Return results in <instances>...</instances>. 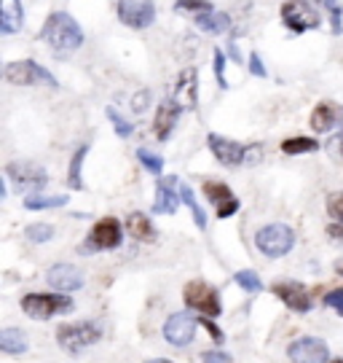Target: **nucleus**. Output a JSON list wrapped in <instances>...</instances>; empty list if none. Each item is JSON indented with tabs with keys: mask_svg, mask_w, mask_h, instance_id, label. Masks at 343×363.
Masks as SVG:
<instances>
[{
	"mask_svg": "<svg viewBox=\"0 0 343 363\" xmlns=\"http://www.w3.org/2000/svg\"><path fill=\"white\" fill-rule=\"evenodd\" d=\"M40 40H46L54 54H70L81 49V43H83V30L78 25L76 19L70 16V13L64 11H57L51 13L49 19H46V25L40 27Z\"/></svg>",
	"mask_w": 343,
	"mask_h": 363,
	"instance_id": "nucleus-1",
	"label": "nucleus"
},
{
	"mask_svg": "<svg viewBox=\"0 0 343 363\" xmlns=\"http://www.w3.org/2000/svg\"><path fill=\"white\" fill-rule=\"evenodd\" d=\"M102 339V323L100 320H81V323H64L57 328V342L67 352H83L86 347L97 345Z\"/></svg>",
	"mask_w": 343,
	"mask_h": 363,
	"instance_id": "nucleus-2",
	"label": "nucleus"
},
{
	"mask_svg": "<svg viewBox=\"0 0 343 363\" xmlns=\"http://www.w3.org/2000/svg\"><path fill=\"white\" fill-rule=\"evenodd\" d=\"M255 247L268 259H281L295 247V232L287 223H268L255 232Z\"/></svg>",
	"mask_w": 343,
	"mask_h": 363,
	"instance_id": "nucleus-3",
	"label": "nucleus"
},
{
	"mask_svg": "<svg viewBox=\"0 0 343 363\" xmlns=\"http://www.w3.org/2000/svg\"><path fill=\"white\" fill-rule=\"evenodd\" d=\"M76 307L67 294H27L22 296V310L33 320H49L54 315H64Z\"/></svg>",
	"mask_w": 343,
	"mask_h": 363,
	"instance_id": "nucleus-4",
	"label": "nucleus"
},
{
	"mask_svg": "<svg viewBox=\"0 0 343 363\" xmlns=\"http://www.w3.org/2000/svg\"><path fill=\"white\" fill-rule=\"evenodd\" d=\"M124 242V229L118 218H102L94 223L86 242L81 245V253H97V250H113Z\"/></svg>",
	"mask_w": 343,
	"mask_h": 363,
	"instance_id": "nucleus-5",
	"label": "nucleus"
},
{
	"mask_svg": "<svg viewBox=\"0 0 343 363\" xmlns=\"http://www.w3.org/2000/svg\"><path fill=\"white\" fill-rule=\"evenodd\" d=\"M182 298H185V304H188L191 310L202 312L204 318H217V315L223 312L220 294H217L209 283H204V280H193V283H188L185 291H182Z\"/></svg>",
	"mask_w": 343,
	"mask_h": 363,
	"instance_id": "nucleus-6",
	"label": "nucleus"
},
{
	"mask_svg": "<svg viewBox=\"0 0 343 363\" xmlns=\"http://www.w3.org/2000/svg\"><path fill=\"white\" fill-rule=\"evenodd\" d=\"M6 81L16 84V86H35V84H46V86H59L57 78L51 76L46 67H40L33 60H19V62H8L6 65Z\"/></svg>",
	"mask_w": 343,
	"mask_h": 363,
	"instance_id": "nucleus-7",
	"label": "nucleus"
},
{
	"mask_svg": "<svg viewBox=\"0 0 343 363\" xmlns=\"http://www.w3.org/2000/svg\"><path fill=\"white\" fill-rule=\"evenodd\" d=\"M207 145H209V151L215 154L217 162L226 164V167L242 164V162H247V156L255 154V151L260 148V145H242V143H236V140L223 138V135H215V132L207 135Z\"/></svg>",
	"mask_w": 343,
	"mask_h": 363,
	"instance_id": "nucleus-8",
	"label": "nucleus"
},
{
	"mask_svg": "<svg viewBox=\"0 0 343 363\" xmlns=\"http://www.w3.org/2000/svg\"><path fill=\"white\" fill-rule=\"evenodd\" d=\"M281 19H284L287 30H293V33H306V30L319 27V13L314 11V6L308 0H287L281 6Z\"/></svg>",
	"mask_w": 343,
	"mask_h": 363,
	"instance_id": "nucleus-9",
	"label": "nucleus"
},
{
	"mask_svg": "<svg viewBox=\"0 0 343 363\" xmlns=\"http://www.w3.org/2000/svg\"><path fill=\"white\" fill-rule=\"evenodd\" d=\"M287 358L293 363H330V347L319 337H301L287 347Z\"/></svg>",
	"mask_w": 343,
	"mask_h": 363,
	"instance_id": "nucleus-10",
	"label": "nucleus"
},
{
	"mask_svg": "<svg viewBox=\"0 0 343 363\" xmlns=\"http://www.w3.org/2000/svg\"><path fill=\"white\" fill-rule=\"evenodd\" d=\"M6 175H8L19 189H27V191H40V189H46V183H49L46 167H40L35 162H11V164L6 167Z\"/></svg>",
	"mask_w": 343,
	"mask_h": 363,
	"instance_id": "nucleus-11",
	"label": "nucleus"
},
{
	"mask_svg": "<svg viewBox=\"0 0 343 363\" xmlns=\"http://www.w3.org/2000/svg\"><path fill=\"white\" fill-rule=\"evenodd\" d=\"M196 325H199V318H193L188 312H175L166 318L164 339L172 347H188L196 337Z\"/></svg>",
	"mask_w": 343,
	"mask_h": 363,
	"instance_id": "nucleus-12",
	"label": "nucleus"
},
{
	"mask_svg": "<svg viewBox=\"0 0 343 363\" xmlns=\"http://www.w3.org/2000/svg\"><path fill=\"white\" fill-rule=\"evenodd\" d=\"M118 19L132 30H145L156 19L153 0H118Z\"/></svg>",
	"mask_w": 343,
	"mask_h": 363,
	"instance_id": "nucleus-13",
	"label": "nucleus"
},
{
	"mask_svg": "<svg viewBox=\"0 0 343 363\" xmlns=\"http://www.w3.org/2000/svg\"><path fill=\"white\" fill-rule=\"evenodd\" d=\"M46 283L59 294H73L83 288V272L73 264H54L46 272Z\"/></svg>",
	"mask_w": 343,
	"mask_h": 363,
	"instance_id": "nucleus-14",
	"label": "nucleus"
},
{
	"mask_svg": "<svg viewBox=\"0 0 343 363\" xmlns=\"http://www.w3.org/2000/svg\"><path fill=\"white\" fill-rule=\"evenodd\" d=\"M271 291L277 298H281L284 307H290L293 312H308L314 307V298L308 294V288L301 286V283H274Z\"/></svg>",
	"mask_w": 343,
	"mask_h": 363,
	"instance_id": "nucleus-15",
	"label": "nucleus"
},
{
	"mask_svg": "<svg viewBox=\"0 0 343 363\" xmlns=\"http://www.w3.org/2000/svg\"><path fill=\"white\" fill-rule=\"evenodd\" d=\"M180 113H182V105L178 100H172V97H166L164 103L158 105V111H156V121H153V130H156V138L166 143L169 138H172V132L178 127L180 121Z\"/></svg>",
	"mask_w": 343,
	"mask_h": 363,
	"instance_id": "nucleus-16",
	"label": "nucleus"
},
{
	"mask_svg": "<svg viewBox=\"0 0 343 363\" xmlns=\"http://www.w3.org/2000/svg\"><path fill=\"white\" fill-rule=\"evenodd\" d=\"M343 124V105H338L335 100H322L317 103L314 113H311V130L314 132H332L335 127Z\"/></svg>",
	"mask_w": 343,
	"mask_h": 363,
	"instance_id": "nucleus-17",
	"label": "nucleus"
},
{
	"mask_svg": "<svg viewBox=\"0 0 343 363\" xmlns=\"http://www.w3.org/2000/svg\"><path fill=\"white\" fill-rule=\"evenodd\" d=\"M172 100H178L182 108L196 111V103H199V73H196V67H185L178 76V84L172 89Z\"/></svg>",
	"mask_w": 343,
	"mask_h": 363,
	"instance_id": "nucleus-18",
	"label": "nucleus"
},
{
	"mask_svg": "<svg viewBox=\"0 0 343 363\" xmlns=\"http://www.w3.org/2000/svg\"><path fill=\"white\" fill-rule=\"evenodd\" d=\"M204 194L215 205L217 218H231V216L239 210V199L231 194V189L226 183H212V181L204 183Z\"/></svg>",
	"mask_w": 343,
	"mask_h": 363,
	"instance_id": "nucleus-19",
	"label": "nucleus"
},
{
	"mask_svg": "<svg viewBox=\"0 0 343 363\" xmlns=\"http://www.w3.org/2000/svg\"><path fill=\"white\" fill-rule=\"evenodd\" d=\"M180 183L178 178H161L158 186H156V202H153V213H161V216H169L175 213L180 205Z\"/></svg>",
	"mask_w": 343,
	"mask_h": 363,
	"instance_id": "nucleus-20",
	"label": "nucleus"
},
{
	"mask_svg": "<svg viewBox=\"0 0 343 363\" xmlns=\"http://www.w3.org/2000/svg\"><path fill=\"white\" fill-rule=\"evenodd\" d=\"M25 25V9L19 0H0V30L6 35L19 33Z\"/></svg>",
	"mask_w": 343,
	"mask_h": 363,
	"instance_id": "nucleus-21",
	"label": "nucleus"
},
{
	"mask_svg": "<svg viewBox=\"0 0 343 363\" xmlns=\"http://www.w3.org/2000/svg\"><path fill=\"white\" fill-rule=\"evenodd\" d=\"M127 232L132 234L134 240H140V242H151V240H156V226H153L151 218H148L145 213H129Z\"/></svg>",
	"mask_w": 343,
	"mask_h": 363,
	"instance_id": "nucleus-22",
	"label": "nucleus"
},
{
	"mask_svg": "<svg viewBox=\"0 0 343 363\" xmlns=\"http://www.w3.org/2000/svg\"><path fill=\"white\" fill-rule=\"evenodd\" d=\"M27 337L19 331V328H3L0 331V350L6 352V355H22L27 352Z\"/></svg>",
	"mask_w": 343,
	"mask_h": 363,
	"instance_id": "nucleus-23",
	"label": "nucleus"
},
{
	"mask_svg": "<svg viewBox=\"0 0 343 363\" xmlns=\"http://www.w3.org/2000/svg\"><path fill=\"white\" fill-rule=\"evenodd\" d=\"M196 25L202 27L204 33H209V35H220L231 27V16L226 11L202 13V16H196Z\"/></svg>",
	"mask_w": 343,
	"mask_h": 363,
	"instance_id": "nucleus-24",
	"label": "nucleus"
},
{
	"mask_svg": "<svg viewBox=\"0 0 343 363\" xmlns=\"http://www.w3.org/2000/svg\"><path fill=\"white\" fill-rule=\"evenodd\" d=\"M89 154V145H78V151L73 154V162H70V175H67V186L81 191L83 189V181H81V167H83V159Z\"/></svg>",
	"mask_w": 343,
	"mask_h": 363,
	"instance_id": "nucleus-25",
	"label": "nucleus"
},
{
	"mask_svg": "<svg viewBox=\"0 0 343 363\" xmlns=\"http://www.w3.org/2000/svg\"><path fill=\"white\" fill-rule=\"evenodd\" d=\"M180 196H182L185 208L191 210V216H193V220H196V226H199V229H207V213H204L202 205L196 202V196H193L191 186H180Z\"/></svg>",
	"mask_w": 343,
	"mask_h": 363,
	"instance_id": "nucleus-26",
	"label": "nucleus"
},
{
	"mask_svg": "<svg viewBox=\"0 0 343 363\" xmlns=\"http://www.w3.org/2000/svg\"><path fill=\"white\" fill-rule=\"evenodd\" d=\"M67 196H43V194H30L25 199L27 210H49V208H64Z\"/></svg>",
	"mask_w": 343,
	"mask_h": 363,
	"instance_id": "nucleus-27",
	"label": "nucleus"
},
{
	"mask_svg": "<svg viewBox=\"0 0 343 363\" xmlns=\"http://www.w3.org/2000/svg\"><path fill=\"white\" fill-rule=\"evenodd\" d=\"M319 143L314 140V138H287L284 143H281V151L284 154H311V151H317Z\"/></svg>",
	"mask_w": 343,
	"mask_h": 363,
	"instance_id": "nucleus-28",
	"label": "nucleus"
},
{
	"mask_svg": "<svg viewBox=\"0 0 343 363\" xmlns=\"http://www.w3.org/2000/svg\"><path fill=\"white\" fill-rule=\"evenodd\" d=\"M233 280H236V286L244 288L247 294H260V291H263V283H260L257 272H252V269H239V272L233 274Z\"/></svg>",
	"mask_w": 343,
	"mask_h": 363,
	"instance_id": "nucleus-29",
	"label": "nucleus"
},
{
	"mask_svg": "<svg viewBox=\"0 0 343 363\" xmlns=\"http://www.w3.org/2000/svg\"><path fill=\"white\" fill-rule=\"evenodd\" d=\"M25 237L30 242H35V245L51 242V240H54V226H51V223H30L25 229Z\"/></svg>",
	"mask_w": 343,
	"mask_h": 363,
	"instance_id": "nucleus-30",
	"label": "nucleus"
},
{
	"mask_svg": "<svg viewBox=\"0 0 343 363\" xmlns=\"http://www.w3.org/2000/svg\"><path fill=\"white\" fill-rule=\"evenodd\" d=\"M175 9H178V11H191V13H196V16L215 11V6H212L209 0H178Z\"/></svg>",
	"mask_w": 343,
	"mask_h": 363,
	"instance_id": "nucleus-31",
	"label": "nucleus"
},
{
	"mask_svg": "<svg viewBox=\"0 0 343 363\" xmlns=\"http://www.w3.org/2000/svg\"><path fill=\"white\" fill-rule=\"evenodd\" d=\"M137 159H140L142 167L148 169V172H153V175H161V169H164V159H161V156L151 154L148 148H140V151H137Z\"/></svg>",
	"mask_w": 343,
	"mask_h": 363,
	"instance_id": "nucleus-32",
	"label": "nucleus"
},
{
	"mask_svg": "<svg viewBox=\"0 0 343 363\" xmlns=\"http://www.w3.org/2000/svg\"><path fill=\"white\" fill-rule=\"evenodd\" d=\"M105 113H107V118H110V121H113L115 135H118V138H129V135H132V132H134V127H132V124H129L127 118L121 116V113H118V111H115V108H107V111H105Z\"/></svg>",
	"mask_w": 343,
	"mask_h": 363,
	"instance_id": "nucleus-33",
	"label": "nucleus"
},
{
	"mask_svg": "<svg viewBox=\"0 0 343 363\" xmlns=\"http://www.w3.org/2000/svg\"><path fill=\"white\" fill-rule=\"evenodd\" d=\"M212 65H215L217 86H220V89H228V81H226V54H223V49H215V54H212Z\"/></svg>",
	"mask_w": 343,
	"mask_h": 363,
	"instance_id": "nucleus-34",
	"label": "nucleus"
},
{
	"mask_svg": "<svg viewBox=\"0 0 343 363\" xmlns=\"http://www.w3.org/2000/svg\"><path fill=\"white\" fill-rule=\"evenodd\" d=\"M327 213L335 223H343V191H332L327 196Z\"/></svg>",
	"mask_w": 343,
	"mask_h": 363,
	"instance_id": "nucleus-35",
	"label": "nucleus"
},
{
	"mask_svg": "<svg viewBox=\"0 0 343 363\" xmlns=\"http://www.w3.org/2000/svg\"><path fill=\"white\" fill-rule=\"evenodd\" d=\"M319 3H322V6H325V9H327V11H330V22H332V35H341V16H343V11H341V6H338V3H335V0H319Z\"/></svg>",
	"mask_w": 343,
	"mask_h": 363,
	"instance_id": "nucleus-36",
	"label": "nucleus"
},
{
	"mask_svg": "<svg viewBox=\"0 0 343 363\" xmlns=\"http://www.w3.org/2000/svg\"><path fill=\"white\" fill-rule=\"evenodd\" d=\"M322 304L330 307V310H335L343 318V288H335V291H330V294H325Z\"/></svg>",
	"mask_w": 343,
	"mask_h": 363,
	"instance_id": "nucleus-37",
	"label": "nucleus"
},
{
	"mask_svg": "<svg viewBox=\"0 0 343 363\" xmlns=\"http://www.w3.org/2000/svg\"><path fill=\"white\" fill-rule=\"evenodd\" d=\"M233 358H231L228 352L223 350H207L202 352V363H231Z\"/></svg>",
	"mask_w": 343,
	"mask_h": 363,
	"instance_id": "nucleus-38",
	"label": "nucleus"
},
{
	"mask_svg": "<svg viewBox=\"0 0 343 363\" xmlns=\"http://www.w3.org/2000/svg\"><path fill=\"white\" fill-rule=\"evenodd\" d=\"M250 73H252V76H257V78L268 76L266 65H263V60H260V54H257V52L250 54Z\"/></svg>",
	"mask_w": 343,
	"mask_h": 363,
	"instance_id": "nucleus-39",
	"label": "nucleus"
},
{
	"mask_svg": "<svg viewBox=\"0 0 343 363\" xmlns=\"http://www.w3.org/2000/svg\"><path fill=\"white\" fill-rule=\"evenodd\" d=\"M199 325H204V328H207V331H209V337L215 339L217 345H220V342H223V331H220V328H217L215 325V320H212V318H199Z\"/></svg>",
	"mask_w": 343,
	"mask_h": 363,
	"instance_id": "nucleus-40",
	"label": "nucleus"
},
{
	"mask_svg": "<svg viewBox=\"0 0 343 363\" xmlns=\"http://www.w3.org/2000/svg\"><path fill=\"white\" fill-rule=\"evenodd\" d=\"M327 237L332 242H343V223H330L327 226Z\"/></svg>",
	"mask_w": 343,
	"mask_h": 363,
	"instance_id": "nucleus-41",
	"label": "nucleus"
},
{
	"mask_svg": "<svg viewBox=\"0 0 343 363\" xmlns=\"http://www.w3.org/2000/svg\"><path fill=\"white\" fill-rule=\"evenodd\" d=\"M148 100H151V91H140V94L134 97V111H137V113H142V111L148 108V105H145Z\"/></svg>",
	"mask_w": 343,
	"mask_h": 363,
	"instance_id": "nucleus-42",
	"label": "nucleus"
},
{
	"mask_svg": "<svg viewBox=\"0 0 343 363\" xmlns=\"http://www.w3.org/2000/svg\"><path fill=\"white\" fill-rule=\"evenodd\" d=\"M228 54L236 60V62H242V54H239V46H236V40H231V46H228Z\"/></svg>",
	"mask_w": 343,
	"mask_h": 363,
	"instance_id": "nucleus-43",
	"label": "nucleus"
},
{
	"mask_svg": "<svg viewBox=\"0 0 343 363\" xmlns=\"http://www.w3.org/2000/svg\"><path fill=\"white\" fill-rule=\"evenodd\" d=\"M148 363H175V361H169V358H153V361Z\"/></svg>",
	"mask_w": 343,
	"mask_h": 363,
	"instance_id": "nucleus-44",
	"label": "nucleus"
},
{
	"mask_svg": "<svg viewBox=\"0 0 343 363\" xmlns=\"http://www.w3.org/2000/svg\"><path fill=\"white\" fill-rule=\"evenodd\" d=\"M335 272H338V274H343V264H335Z\"/></svg>",
	"mask_w": 343,
	"mask_h": 363,
	"instance_id": "nucleus-45",
	"label": "nucleus"
},
{
	"mask_svg": "<svg viewBox=\"0 0 343 363\" xmlns=\"http://www.w3.org/2000/svg\"><path fill=\"white\" fill-rule=\"evenodd\" d=\"M341 154H343V132H341Z\"/></svg>",
	"mask_w": 343,
	"mask_h": 363,
	"instance_id": "nucleus-46",
	"label": "nucleus"
},
{
	"mask_svg": "<svg viewBox=\"0 0 343 363\" xmlns=\"http://www.w3.org/2000/svg\"><path fill=\"white\" fill-rule=\"evenodd\" d=\"M330 363H343V361H330Z\"/></svg>",
	"mask_w": 343,
	"mask_h": 363,
	"instance_id": "nucleus-47",
	"label": "nucleus"
}]
</instances>
